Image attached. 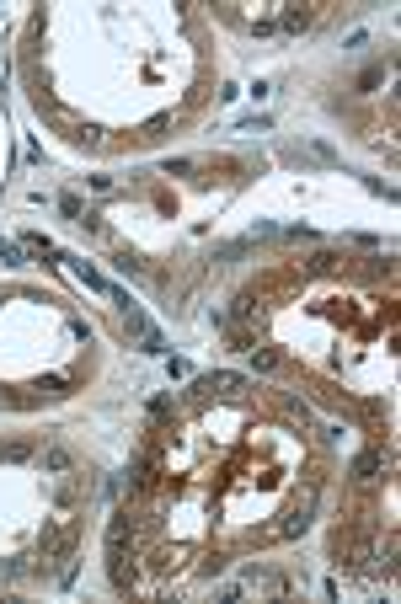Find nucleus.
<instances>
[{
  "label": "nucleus",
  "mask_w": 401,
  "mask_h": 604,
  "mask_svg": "<svg viewBox=\"0 0 401 604\" xmlns=\"http://www.w3.org/2000/svg\"><path fill=\"white\" fill-rule=\"evenodd\" d=\"M198 390H209V396H214V390H219V396H241L246 380L241 375H209V380H198Z\"/></svg>",
  "instance_id": "1"
},
{
  "label": "nucleus",
  "mask_w": 401,
  "mask_h": 604,
  "mask_svg": "<svg viewBox=\"0 0 401 604\" xmlns=\"http://www.w3.org/2000/svg\"><path fill=\"white\" fill-rule=\"evenodd\" d=\"M43 465H49V471H70V455H64V449H49V455H43Z\"/></svg>",
  "instance_id": "2"
}]
</instances>
